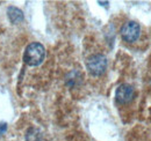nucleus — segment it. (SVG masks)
Here are the masks:
<instances>
[{"mask_svg":"<svg viewBox=\"0 0 151 141\" xmlns=\"http://www.w3.org/2000/svg\"><path fill=\"white\" fill-rule=\"evenodd\" d=\"M44 57H45L44 46L40 43H32L27 46L24 51L23 60L29 66H38L44 60Z\"/></svg>","mask_w":151,"mask_h":141,"instance_id":"f257e3e1","label":"nucleus"},{"mask_svg":"<svg viewBox=\"0 0 151 141\" xmlns=\"http://www.w3.org/2000/svg\"><path fill=\"white\" fill-rule=\"evenodd\" d=\"M87 70L93 75H101L107 68V58L102 54H93L86 61Z\"/></svg>","mask_w":151,"mask_h":141,"instance_id":"f03ea898","label":"nucleus"},{"mask_svg":"<svg viewBox=\"0 0 151 141\" xmlns=\"http://www.w3.org/2000/svg\"><path fill=\"white\" fill-rule=\"evenodd\" d=\"M139 34H141L139 24L135 21H129V22L124 23L123 27L121 28V36L128 43L136 42L139 37Z\"/></svg>","mask_w":151,"mask_h":141,"instance_id":"7ed1b4c3","label":"nucleus"},{"mask_svg":"<svg viewBox=\"0 0 151 141\" xmlns=\"http://www.w3.org/2000/svg\"><path fill=\"white\" fill-rule=\"evenodd\" d=\"M115 97H116V101L121 104L128 103L134 98V88L130 85H127V83L121 85L119 88L116 89Z\"/></svg>","mask_w":151,"mask_h":141,"instance_id":"20e7f679","label":"nucleus"},{"mask_svg":"<svg viewBox=\"0 0 151 141\" xmlns=\"http://www.w3.org/2000/svg\"><path fill=\"white\" fill-rule=\"evenodd\" d=\"M7 14L9 20L14 23H19L21 21H23V13L17 7H9L7 11Z\"/></svg>","mask_w":151,"mask_h":141,"instance_id":"39448f33","label":"nucleus"},{"mask_svg":"<svg viewBox=\"0 0 151 141\" xmlns=\"http://www.w3.org/2000/svg\"><path fill=\"white\" fill-rule=\"evenodd\" d=\"M6 128H7V125L5 123H1L0 124V137L4 134V132L6 131Z\"/></svg>","mask_w":151,"mask_h":141,"instance_id":"423d86ee","label":"nucleus"}]
</instances>
